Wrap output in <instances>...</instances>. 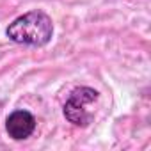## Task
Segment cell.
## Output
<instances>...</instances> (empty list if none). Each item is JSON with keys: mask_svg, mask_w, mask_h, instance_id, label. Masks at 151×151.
Returning a JSON list of instances; mask_svg holds the SVG:
<instances>
[{"mask_svg": "<svg viewBox=\"0 0 151 151\" xmlns=\"http://www.w3.org/2000/svg\"><path fill=\"white\" fill-rule=\"evenodd\" d=\"M6 36L16 45L45 46L53 37V22L45 11L34 9L13 20L6 29Z\"/></svg>", "mask_w": 151, "mask_h": 151, "instance_id": "1", "label": "cell"}, {"mask_svg": "<svg viewBox=\"0 0 151 151\" xmlns=\"http://www.w3.org/2000/svg\"><path fill=\"white\" fill-rule=\"evenodd\" d=\"M100 94L93 87H77L69 98L66 100L62 107L64 117L73 124V126H80L86 128L94 116V103L98 101Z\"/></svg>", "mask_w": 151, "mask_h": 151, "instance_id": "2", "label": "cell"}, {"mask_svg": "<svg viewBox=\"0 0 151 151\" xmlns=\"http://www.w3.org/2000/svg\"><path fill=\"white\" fill-rule=\"evenodd\" d=\"M6 132L13 140H25L36 132V117L29 110L18 109L7 116Z\"/></svg>", "mask_w": 151, "mask_h": 151, "instance_id": "3", "label": "cell"}]
</instances>
